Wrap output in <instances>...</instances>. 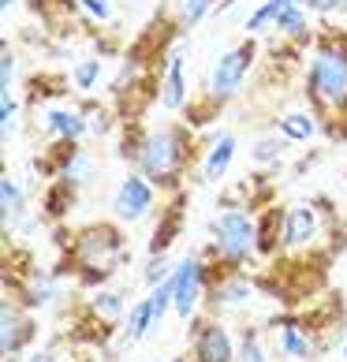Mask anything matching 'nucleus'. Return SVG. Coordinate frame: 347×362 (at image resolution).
I'll list each match as a JSON object with an SVG mask.
<instances>
[{"instance_id": "obj_24", "label": "nucleus", "mask_w": 347, "mask_h": 362, "mask_svg": "<svg viewBox=\"0 0 347 362\" xmlns=\"http://www.w3.org/2000/svg\"><path fill=\"white\" fill-rule=\"evenodd\" d=\"M90 310L98 314V317H105V321H116L119 314L127 310V303H124V295L119 291H105V288H93V295H90Z\"/></svg>"}, {"instance_id": "obj_16", "label": "nucleus", "mask_w": 347, "mask_h": 362, "mask_svg": "<svg viewBox=\"0 0 347 362\" xmlns=\"http://www.w3.org/2000/svg\"><path fill=\"white\" fill-rule=\"evenodd\" d=\"M276 34L291 42L295 49L302 45H314V26H310V8L299 4V8H280L276 16Z\"/></svg>"}, {"instance_id": "obj_5", "label": "nucleus", "mask_w": 347, "mask_h": 362, "mask_svg": "<svg viewBox=\"0 0 347 362\" xmlns=\"http://www.w3.org/2000/svg\"><path fill=\"white\" fill-rule=\"evenodd\" d=\"M239 344L224 329L217 314H198L191 317V358L180 355L176 362H235Z\"/></svg>"}, {"instance_id": "obj_12", "label": "nucleus", "mask_w": 347, "mask_h": 362, "mask_svg": "<svg viewBox=\"0 0 347 362\" xmlns=\"http://www.w3.org/2000/svg\"><path fill=\"white\" fill-rule=\"evenodd\" d=\"M187 105V60H183V42H176L172 57L161 71V109L180 112Z\"/></svg>"}, {"instance_id": "obj_32", "label": "nucleus", "mask_w": 347, "mask_h": 362, "mask_svg": "<svg viewBox=\"0 0 347 362\" xmlns=\"http://www.w3.org/2000/svg\"><path fill=\"white\" fill-rule=\"evenodd\" d=\"M306 8L317 16H340V11H347V0H306Z\"/></svg>"}, {"instance_id": "obj_6", "label": "nucleus", "mask_w": 347, "mask_h": 362, "mask_svg": "<svg viewBox=\"0 0 347 362\" xmlns=\"http://www.w3.org/2000/svg\"><path fill=\"white\" fill-rule=\"evenodd\" d=\"M157 198H161V191H157V187L135 168V172H127V176L119 180V187H116V194H112V217L119 224H139V221H146L153 213Z\"/></svg>"}, {"instance_id": "obj_8", "label": "nucleus", "mask_w": 347, "mask_h": 362, "mask_svg": "<svg viewBox=\"0 0 347 362\" xmlns=\"http://www.w3.org/2000/svg\"><path fill=\"white\" fill-rule=\"evenodd\" d=\"M37 337V321L26 306L4 299V310H0V358L4 362H19V355L34 344Z\"/></svg>"}, {"instance_id": "obj_21", "label": "nucleus", "mask_w": 347, "mask_h": 362, "mask_svg": "<svg viewBox=\"0 0 347 362\" xmlns=\"http://www.w3.org/2000/svg\"><path fill=\"white\" fill-rule=\"evenodd\" d=\"M217 4H220V0H172V16H176L180 30L187 34V30H194L206 16H213Z\"/></svg>"}, {"instance_id": "obj_25", "label": "nucleus", "mask_w": 347, "mask_h": 362, "mask_svg": "<svg viewBox=\"0 0 347 362\" xmlns=\"http://www.w3.org/2000/svg\"><path fill=\"white\" fill-rule=\"evenodd\" d=\"M235 362H273V358H269V347H265V340H261L258 329H243V332H239Z\"/></svg>"}, {"instance_id": "obj_23", "label": "nucleus", "mask_w": 347, "mask_h": 362, "mask_svg": "<svg viewBox=\"0 0 347 362\" xmlns=\"http://www.w3.org/2000/svg\"><path fill=\"white\" fill-rule=\"evenodd\" d=\"M101 75H105V60L101 57H83V60H75V68H71V86L78 93H93Z\"/></svg>"}, {"instance_id": "obj_13", "label": "nucleus", "mask_w": 347, "mask_h": 362, "mask_svg": "<svg viewBox=\"0 0 347 362\" xmlns=\"http://www.w3.org/2000/svg\"><path fill=\"white\" fill-rule=\"evenodd\" d=\"M45 131L52 135V142H78L83 135H90L83 105H52L45 112Z\"/></svg>"}, {"instance_id": "obj_34", "label": "nucleus", "mask_w": 347, "mask_h": 362, "mask_svg": "<svg viewBox=\"0 0 347 362\" xmlns=\"http://www.w3.org/2000/svg\"><path fill=\"white\" fill-rule=\"evenodd\" d=\"M239 4H243V0H220V4H217V11H213V16L220 19V16H228V11H232V8H239Z\"/></svg>"}, {"instance_id": "obj_2", "label": "nucleus", "mask_w": 347, "mask_h": 362, "mask_svg": "<svg viewBox=\"0 0 347 362\" xmlns=\"http://www.w3.org/2000/svg\"><path fill=\"white\" fill-rule=\"evenodd\" d=\"M131 262V250L124 247V232L119 224L98 221L86 224L78 232L68 235V273H83V269H109L116 273V265Z\"/></svg>"}, {"instance_id": "obj_1", "label": "nucleus", "mask_w": 347, "mask_h": 362, "mask_svg": "<svg viewBox=\"0 0 347 362\" xmlns=\"http://www.w3.org/2000/svg\"><path fill=\"white\" fill-rule=\"evenodd\" d=\"M191 157H194L191 124H165L146 135L139 172L161 194H176V191H187L183 180H187V168H191Z\"/></svg>"}, {"instance_id": "obj_26", "label": "nucleus", "mask_w": 347, "mask_h": 362, "mask_svg": "<svg viewBox=\"0 0 347 362\" xmlns=\"http://www.w3.org/2000/svg\"><path fill=\"white\" fill-rule=\"evenodd\" d=\"M83 112H86V124H90V135L105 139L109 131L119 124L116 109H109V105H93V101H83Z\"/></svg>"}, {"instance_id": "obj_33", "label": "nucleus", "mask_w": 347, "mask_h": 362, "mask_svg": "<svg viewBox=\"0 0 347 362\" xmlns=\"http://www.w3.org/2000/svg\"><path fill=\"white\" fill-rule=\"evenodd\" d=\"M45 4H49V0H30V8H34V11H37V8H45ZM57 8L71 16V11H78V0H57Z\"/></svg>"}, {"instance_id": "obj_18", "label": "nucleus", "mask_w": 347, "mask_h": 362, "mask_svg": "<svg viewBox=\"0 0 347 362\" xmlns=\"http://www.w3.org/2000/svg\"><path fill=\"white\" fill-rule=\"evenodd\" d=\"M0 221H4V232L8 228H19L26 221V191L19 187V180H11L4 172L0 180Z\"/></svg>"}, {"instance_id": "obj_36", "label": "nucleus", "mask_w": 347, "mask_h": 362, "mask_svg": "<svg viewBox=\"0 0 347 362\" xmlns=\"http://www.w3.org/2000/svg\"><path fill=\"white\" fill-rule=\"evenodd\" d=\"M11 4H16V0H0V8H4V11H8Z\"/></svg>"}, {"instance_id": "obj_15", "label": "nucleus", "mask_w": 347, "mask_h": 362, "mask_svg": "<svg viewBox=\"0 0 347 362\" xmlns=\"http://www.w3.org/2000/svg\"><path fill=\"white\" fill-rule=\"evenodd\" d=\"M284 217L288 209L280 206L258 209V258H280L284 254Z\"/></svg>"}, {"instance_id": "obj_22", "label": "nucleus", "mask_w": 347, "mask_h": 362, "mask_svg": "<svg viewBox=\"0 0 347 362\" xmlns=\"http://www.w3.org/2000/svg\"><path fill=\"white\" fill-rule=\"evenodd\" d=\"M288 146H291V139H288V135H276V127H273L269 135H261V139L254 142L250 157H254V165H276V160L288 153Z\"/></svg>"}, {"instance_id": "obj_20", "label": "nucleus", "mask_w": 347, "mask_h": 362, "mask_svg": "<svg viewBox=\"0 0 347 362\" xmlns=\"http://www.w3.org/2000/svg\"><path fill=\"white\" fill-rule=\"evenodd\" d=\"M146 337H150V295L127 306V317L119 325V347H135Z\"/></svg>"}, {"instance_id": "obj_9", "label": "nucleus", "mask_w": 347, "mask_h": 362, "mask_svg": "<svg viewBox=\"0 0 347 362\" xmlns=\"http://www.w3.org/2000/svg\"><path fill=\"white\" fill-rule=\"evenodd\" d=\"M317 232H322L317 202H295V206H288V217H284V250H310Z\"/></svg>"}, {"instance_id": "obj_31", "label": "nucleus", "mask_w": 347, "mask_h": 362, "mask_svg": "<svg viewBox=\"0 0 347 362\" xmlns=\"http://www.w3.org/2000/svg\"><path fill=\"white\" fill-rule=\"evenodd\" d=\"M16 52H0V93H16Z\"/></svg>"}, {"instance_id": "obj_28", "label": "nucleus", "mask_w": 347, "mask_h": 362, "mask_svg": "<svg viewBox=\"0 0 347 362\" xmlns=\"http://www.w3.org/2000/svg\"><path fill=\"white\" fill-rule=\"evenodd\" d=\"M19 112L23 105L16 93H0V135H4V142L19 135Z\"/></svg>"}, {"instance_id": "obj_19", "label": "nucleus", "mask_w": 347, "mask_h": 362, "mask_svg": "<svg viewBox=\"0 0 347 362\" xmlns=\"http://www.w3.org/2000/svg\"><path fill=\"white\" fill-rule=\"evenodd\" d=\"M276 131L288 135L291 142H310L317 131H322V116L314 109H295V112H284L276 116Z\"/></svg>"}, {"instance_id": "obj_11", "label": "nucleus", "mask_w": 347, "mask_h": 362, "mask_svg": "<svg viewBox=\"0 0 347 362\" xmlns=\"http://www.w3.org/2000/svg\"><path fill=\"white\" fill-rule=\"evenodd\" d=\"M183 206H187V191L168 194L165 209H157V228L150 235V254H168V247L183 235Z\"/></svg>"}, {"instance_id": "obj_14", "label": "nucleus", "mask_w": 347, "mask_h": 362, "mask_svg": "<svg viewBox=\"0 0 347 362\" xmlns=\"http://www.w3.org/2000/svg\"><path fill=\"white\" fill-rule=\"evenodd\" d=\"M235 146H239V139L232 135V131H220V135L209 142L206 157H202V172H198V180H202V183H220L224 176H228L232 160H235Z\"/></svg>"}, {"instance_id": "obj_3", "label": "nucleus", "mask_w": 347, "mask_h": 362, "mask_svg": "<svg viewBox=\"0 0 347 362\" xmlns=\"http://www.w3.org/2000/svg\"><path fill=\"white\" fill-rule=\"evenodd\" d=\"M209 232H213V250H217V258L228 262L232 269H247V262L258 254V217H254V209H247V206L224 209L220 217H213Z\"/></svg>"}, {"instance_id": "obj_10", "label": "nucleus", "mask_w": 347, "mask_h": 362, "mask_svg": "<svg viewBox=\"0 0 347 362\" xmlns=\"http://www.w3.org/2000/svg\"><path fill=\"white\" fill-rule=\"evenodd\" d=\"M325 344L314 340V332L302 325L299 317H280V337H276V351L280 358L288 362H314L317 355H322Z\"/></svg>"}, {"instance_id": "obj_7", "label": "nucleus", "mask_w": 347, "mask_h": 362, "mask_svg": "<svg viewBox=\"0 0 347 362\" xmlns=\"http://www.w3.org/2000/svg\"><path fill=\"white\" fill-rule=\"evenodd\" d=\"M172 284H176V299H172V310L183 321L198 317V306L206 303V258L202 254H187L176 262L172 269Z\"/></svg>"}, {"instance_id": "obj_17", "label": "nucleus", "mask_w": 347, "mask_h": 362, "mask_svg": "<svg viewBox=\"0 0 347 362\" xmlns=\"http://www.w3.org/2000/svg\"><path fill=\"white\" fill-rule=\"evenodd\" d=\"M75 202H78V183L64 180V176L49 180V187H45V198H42L45 221H64V217H68V209H71Z\"/></svg>"}, {"instance_id": "obj_35", "label": "nucleus", "mask_w": 347, "mask_h": 362, "mask_svg": "<svg viewBox=\"0 0 347 362\" xmlns=\"http://www.w3.org/2000/svg\"><path fill=\"white\" fill-rule=\"evenodd\" d=\"M280 8H299V4H306V0H276Z\"/></svg>"}, {"instance_id": "obj_29", "label": "nucleus", "mask_w": 347, "mask_h": 362, "mask_svg": "<svg viewBox=\"0 0 347 362\" xmlns=\"http://www.w3.org/2000/svg\"><path fill=\"white\" fill-rule=\"evenodd\" d=\"M172 269H176V265H168V254H150V262H146V269H142V284L157 288L161 280L172 276Z\"/></svg>"}, {"instance_id": "obj_37", "label": "nucleus", "mask_w": 347, "mask_h": 362, "mask_svg": "<svg viewBox=\"0 0 347 362\" xmlns=\"http://www.w3.org/2000/svg\"><path fill=\"white\" fill-rule=\"evenodd\" d=\"M340 355H343V362H347V340H343V347H340Z\"/></svg>"}, {"instance_id": "obj_30", "label": "nucleus", "mask_w": 347, "mask_h": 362, "mask_svg": "<svg viewBox=\"0 0 347 362\" xmlns=\"http://www.w3.org/2000/svg\"><path fill=\"white\" fill-rule=\"evenodd\" d=\"M78 11L93 23H112V16H116L112 0H78Z\"/></svg>"}, {"instance_id": "obj_27", "label": "nucleus", "mask_w": 347, "mask_h": 362, "mask_svg": "<svg viewBox=\"0 0 347 362\" xmlns=\"http://www.w3.org/2000/svg\"><path fill=\"white\" fill-rule=\"evenodd\" d=\"M276 16H280V4H276V0H265V4H258V8L247 16L243 34H247V37H258L261 30H269V26L276 30Z\"/></svg>"}, {"instance_id": "obj_4", "label": "nucleus", "mask_w": 347, "mask_h": 362, "mask_svg": "<svg viewBox=\"0 0 347 362\" xmlns=\"http://www.w3.org/2000/svg\"><path fill=\"white\" fill-rule=\"evenodd\" d=\"M254 57H258V45L254 37H247V42H239L235 49L220 52L217 60H213L209 68V98L217 105H228L232 98H239V90H243L250 68H254Z\"/></svg>"}]
</instances>
